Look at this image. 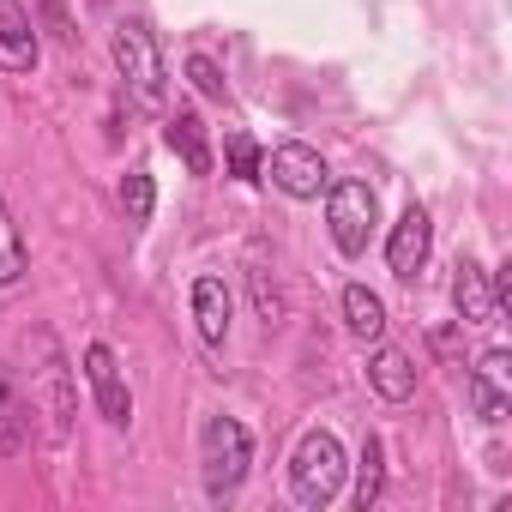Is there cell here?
<instances>
[{
  "mask_svg": "<svg viewBox=\"0 0 512 512\" xmlns=\"http://www.w3.org/2000/svg\"><path fill=\"white\" fill-rule=\"evenodd\" d=\"M344 476H350V458H344L338 434L332 428H308L296 440V452H290V500L320 512V506H332L344 494Z\"/></svg>",
  "mask_w": 512,
  "mask_h": 512,
  "instance_id": "obj_1",
  "label": "cell"
},
{
  "mask_svg": "<svg viewBox=\"0 0 512 512\" xmlns=\"http://www.w3.org/2000/svg\"><path fill=\"white\" fill-rule=\"evenodd\" d=\"M109 55H115V73L139 109H169V67H163V49H157L145 19H121L109 37Z\"/></svg>",
  "mask_w": 512,
  "mask_h": 512,
  "instance_id": "obj_2",
  "label": "cell"
},
{
  "mask_svg": "<svg viewBox=\"0 0 512 512\" xmlns=\"http://www.w3.org/2000/svg\"><path fill=\"white\" fill-rule=\"evenodd\" d=\"M247 464H253V434L235 422V416H211L199 428V476H205V500L223 506L241 494L247 482Z\"/></svg>",
  "mask_w": 512,
  "mask_h": 512,
  "instance_id": "obj_3",
  "label": "cell"
},
{
  "mask_svg": "<svg viewBox=\"0 0 512 512\" xmlns=\"http://www.w3.org/2000/svg\"><path fill=\"white\" fill-rule=\"evenodd\" d=\"M374 223H380V199L368 181H332L326 187V229H332V247L344 260H362L368 253Z\"/></svg>",
  "mask_w": 512,
  "mask_h": 512,
  "instance_id": "obj_4",
  "label": "cell"
},
{
  "mask_svg": "<svg viewBox=\"0 0 512 512\" xmlns=\"http://www.w3.org/2000/svg\"><path fill=\"white\" fill-rule=\"evenodd\" d=\"M278 193H290V199H320L326 187H332V169H326V157L314 151V145H302V139H284V145H272V157H266V169H260Z\"/></svg>",
  "mask_w": 512,
  "mask_h": 512,
  "instance_id": "obj_5",
  "label": "cell"
},
{
  "mask_svg": "<svg viewBox=\"0 0 512 512\" xmlns=\"http://www.w3.org/2000/svg\"><path fill=\"white\" fill-rule=\"evenodd\" d=\"M428 247H434V223H428V211H422V205H404V217H398L392 235H386V266H392L398 284H416V278H422Z\"/></svg>",
  "mask_w": 512,
  "mask_h": 512,
  "instance_id": "obj_6",
  "label": "cell"
},
{
  "mask_svg": "<svg viewBox=\"0 0 512 512\" xmlns=\"http://www.w3.org/2000/svg\"><path fill=\"white\" fill-rule=\"evenodd\" d=\"M85 380H91V398H97L103 422H109V428H127V422H133V392H127L121 356H115L109 344H85Z\"/></svg>",
  "mask_w": 512,
  "mask_h": 512,
  "instance_id": "obj_7",
  "label": "cell"
},
{
  "mask_svg": "<svg viewBox=\"0 0 512 512\" xmlns=\"http://www.w3.org/2000/svg\"><path fill=\"white\" fill-rule=\"evenodd\" d=\"M470 410H476L488 428H500V422L512 416V356H506V350H488V356L470 368Z\"/></svg>",
  "mask_w": 512,
  "mask_h": 512,
  "instance_id": "obj_8",
  "label": "cell"
},
{
  "mask_svg": "<svg viewBox=\"0 0 512 512\" xmlns=\"http://www.w3.org/2000/svg\"><path fill=\"white\" fill-rule=\"evenodd\" d=\"M37 67V19L25 0H0V73Z\"/></svg>",
  "mask_w": 512,
  "mask_h": 512,
  "instance_id": "obj_9",
  "label": "cell"
},
{
  "mask_svg": "<svg viewBox=\"0 0 512 512\" xmlns=\"http://www.w3.org/2000/svg\"><path fill=\"white\" fill-rule=\"evenodd\" d=\"M452 308L464 326H494L500 320V302H494V278L476 266V260H458V278H452Z\"/></svg>",
  "mask_w": 512,
  "mask_h": 512,
  "instance_id": "obj_10",
  "label": "cell"
},
{
  "mask_svg": "<svg viewBox=\"0 0 512 512\" xmlns=\"http://www.w3.org/2000/svg\"><path fill=\"white\" fill-rule=\"evenodd\" d=\"M37 350H43L37 386L49 392V428H55V434H67V428H73V392H67V362H61V350H55V338H49V332H37Z\"/></svg>",
  "mask_w": 512,
  "mask_h": 512,
  "instance_id": "obj_11",
  "label": "cell"
},
{
  "mask_svg": "<svg viewBox=\"0 0 512 512\" xmlns=\"http://www.w3.org/2000/svg\"><path fill=\"white\" fill-rule=\"evenodd\" d=\"M163 145H169L193 175H211V139H205V121H199L193 109H175V115L163 121Z\"/></svg>",
  "mask_w": 512,
  "mask_h": 512,
  "instance_id": "obj_12",
  "label": "cell"
},
{
  "mask_svg": "<svg viewBox=\"0 0 512 512\" xmlns=\"http://www.w3.org/2000/svg\"><path fill=\"white\" fill-rule=\"evenodd\" d=\"M193 326H199V338L211 344V350H223V338H229V290H223V278H193Z\"/></svg>",
  "mask_w": 512,
  "mask_h": 512,
  "instance_id": "obj_13",
  "label": "cell"
},
{
  "mask_svg": "<svg viewBox=\"0 0 512 512\" xmlns=\"http://www.w3.org/2000/svg\"><path fill=\"white\" fill-rule=\"evenodd\" d=\"M368 386H374L386 404H404V398H416V362H410L404 350L380 344V350H374V362H368Z\"/></svg>",
  "mask_w": 512,
  "mask_h": 512,
  "instance_id": "obj_14",
  "label": "cell"
},
{
  "mask_svg": "<svg viewBox=\"0 0 512 512\" xmlns=\"http://www.w3.org/2000/svg\"><path fill=\"white\" fill-rule=\"evenodd\" d=\"M25 440H31V398L13 386V374L0 368V452H25Z\"/></svg>",
  "mask_w": 512,
  "mask_h": 512,
  "instance_id": "obj_15",
  "label": "cell"
},
{
  "mask_svg": "<svg viewBox=\"0 0 512 512\" xmlns=\"http://www.w3.org/2000/svg\"><path fill=\"white\" fill-rule=\"evenodd\" d=\"M344 326H350V338L380 344V338H386V302H380L368 284H350V290H344Z\"/></svg>",
  "mask_w": 512,
  "mask_h": 512,
  "instance_id": "obj_16",
  "label": "cell"
},
{
  "mask_svg": "<svg viewBox=\"0 0 512 512\" xmlns=\"http://www.w3.org/2000/svg\"><path fill=\"white\" fill-rule=\"evenodd\" d=\"M25 272H31V247H25V235H19L7 199H0V290H13Z\"/></svg>",
  "mask_w": 512,
  "mask_h": 512,
  "instance_id": "obj_17",
  "label": "cell"
},
{
  "mask_svg": "<svg viewBox=\"0 0 512 512\" xmlns=\"http://www.w3.org/2000/svg\"><path fill=\"white\" fill-rule=\"evenodd\" d=\"M380 488H386V446H380V434H368L362 440V464H356V506L368 512L380 500Z\"/></svg>",
  "mask_w": 512,
  "mask_h": 512,
  "instance_id": "obj_18",
  "label": "cell"
},
{
  "mask_svg": "<svg viewBox=\"0 0 512 512\" xmlns=\"http://www.w3.org/2000/svg\"><path fill=\"white\" fill-rule=\"evenodd\" d=\"M223 157H229V175H235V181H266V175H260L266 157H260V145H253L247 133H229V139H223Z\"/></svg>",
  "mask_w": 512,
  "mask_h": 512,
  "instance_id": "obj_19",
  "label": "cell"
},
{
  "mask_svg": "<svg viewBox=\"0 0 512 512\" xmlns=\"http://www.w3.org/2000/svg\"><path fill=\"white\" fill-rule=\"evenodd\" d=\"M121 205H127V223H151V211H157V187H151L145 169H127V181H121Z\"/></svg>",
  "mask_w": 512,
  "mask_h": 512,
  "instance_id": "obj_20",
  "label": "cell"
},
{
  "mask_svg": "<svg viewBox=\"0 0 512 512\" xmlns=\"http://www.w3.org/2000/svg\"><path fill=\"white\" fill-rule=\"evenodd\" d=\"M187 79H193V91H199V97L229 103V79H223V67H217L211 55H187Z\"/></svg>",
  "mask_w": 512,
  "mask_h": 512,
  "instance_id": "obj_21",
  "label": "cell"
}]
</instances>
